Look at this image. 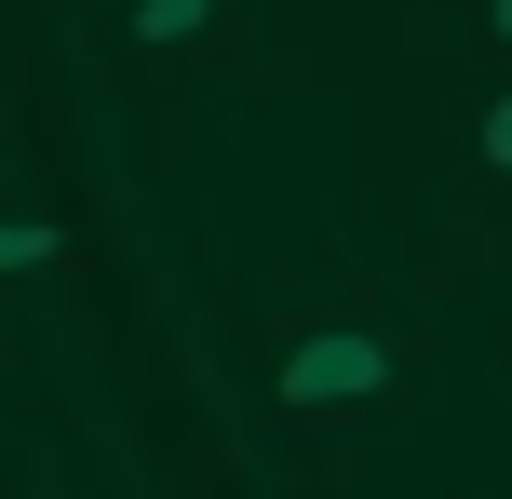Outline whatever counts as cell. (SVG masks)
<instances>
[{"mask_svg": "<svg viewBox=\"0 0 512 499\" xmlns=\"http://www.w3.org/2000/svg\"><path fill=\"white\" fill-rule=\"evenodd\" d=\"M472 149H486V176L512 189V81H499V95H486V122H472Z\"/></svg>", "mask_w": 512, "mask_h": 499, "instance_id": "277c9868", "label": "cell"}, {"mask_svg": "<svg viewBox=\"0 0 512 499\" xmlns=\"http://www.w3.org/2000/svg\"><path fill=\"white\" fill-rule=\"evenodd\" d=\"M378 392H391V338L378 324H310V338L270 365L283 419H337V405H378Z\"/></svg>", "mask_w": 512, "mask_h": 499, "instance_id": "6da1fadb", "label": "cell"}, {"mask_svg": "<svg viewBox=\"0 0 512 499\" xmlns=\"http://www.w3.org/2000/svg\"><path fill=\"white\" fill-rule=\"evenodd\" d=\"M41 257H68V230H41V216H0V270H41Z\"/></svg>", "mask_w": 512, "mask_h": 499, "instance_id": "3957f363", "label": "cell"}, {"mask_svg": "<svg viewBox=\"0 0 512 499\" xmlns=\"http://www.w3.org/2000/svg\"><path fill=\"white\" fill-rule=\"evenodd\" d=\"M472 14H486V41H499V54H512V0H472Z\"/></svg>", "mask_w": 512, "mask_h": 499, "instance_id": "5b68a950", "label": "cell"}, {"mask_svg": "<svg viewBox=\"0 0 512 499\" xmlns=\"http://www.w3.org/2000/svg\"><path fill=\"white\" fill-rule=\"evenodd\" d=\"M135 54H176V68H203V54H230V0H135Z\"/></svg>", "mask_w": 512, "mask_h": 499, "instance_id": "7a4b0ae2", "label": "cell"}]
</instances>
